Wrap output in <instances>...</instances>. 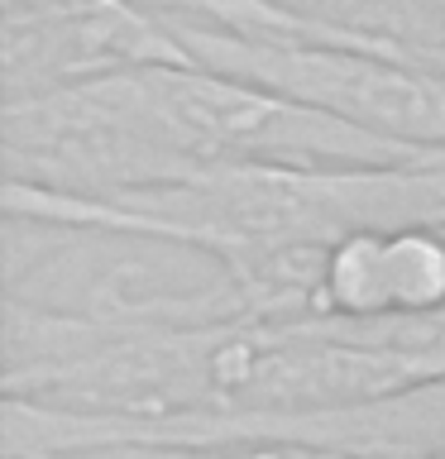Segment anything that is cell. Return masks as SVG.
Returning <instances> with one entry per match:
<instances>
[{"mask_svg":"<svg viewBox=\"0 0 445 459\" xmlns=\"http://www.w3.org/2000/svg\"><path fill=\"white\" fill-rule=\"evenodd\" d=\"M5 100H29L135 67H196L139 0H5Z\"/></svg>","mask_w":445,"mask_h":459,"instance_id":"3957f363","label":"cell"},{"mask_svg":"<svg viewBox=\"0 0 445 459\" xmlns=\"http://www.w3.org/2000/svg\"><path fill=\"white\" fill-rule=\"evenodd\" d=\"M0 153H5V182L48 186L86 201L172 186L211 168V158H201L153 115L135 72L5 100Z\"/></svg>","mask_w":445,"mask_h":459,"instance_id":"7a4b0ae2","label":"cell"},{"mask_svg":"<svg viewBox=\"0 0 445 459\" xmlns=\"http://www.w3.org/2000/svg\"><path fill=\"white\" fill-rule=\"evenodd\" d=\"M388 307L445 311V225L388 230Z\"/></svg>","mask_w":445,"mask_h":459,"instance_id":"5b68a950","label":"cell"},{"mask_svg":"<svg viewBox=\"0 0 445 459\" xmlns=\"http://www.w3.org/2000/svg\"><path fill=\"white\" fill-rule=\"evenodd\" d=\"M388 230H354L330 244L316 316H388Z\"/></svg>","mask_w":445,"mask_h":459,"instance_id":"277c9868","label":"cell"},{"mask_svg":"<svg viewBox=\"0 0 445 459\" xmlns=\"http://www.w3.org/2000/svg\"><path fill=\"white\" fill-rule=\"evenodd\" d=\"M0 297L125 330H211L254 321L240 273L206 244L144 225L5 215Z\"/></svg>","mask_w":445,"mask_h":459,"instance_id":"6da1fadb","label":"cell"}]
</instances>
